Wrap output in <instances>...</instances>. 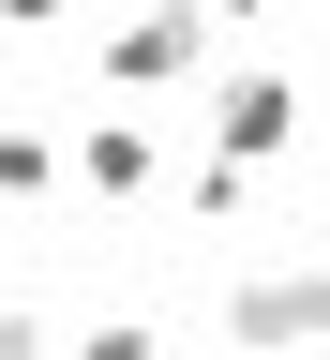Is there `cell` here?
Returning a JSON list of instances; mask_svg holds the SVG:
<instances>
[{"label":"cell","instance_id":"9","mask_svg":"<svg viewBox=\"0 0 330 360\" xmlns=\"http://www.w3.org/2000/svg\"><path fill=\"white\" fill-rule=\"evenodd\" d=\"M165 15H196V30H210V15H255V0H165Z\"/></svg>","mask_w":330,"mask_h":360},{"label":"cell","instance_id":"2","mask_svg":"<svg viewBox=\"0 0 330 360\" xmlns=\"http://www.w3.org/2000/svg\"><path fill=\"white\" fill-rule=\"evenodd\" d=\"M196 45H210V30H196V15H165V0H151V15H120V30H106V75H120V90H165L180 60H196Z\"/></svg>","mask_w":330,"mask_h":360},{"label":"cell","instance_id":"4","mask_svg":"<svg viewBox=\"0 0 330 360\" xmlns=\"http://www.w3.org/2000/svg\"><path fill=\"white\" fill-rule=\"evenodd\" d=\"M75 165H90V195H151V135H135V120H90Z\"/></svg>","mask_w":330,"mask_h":360},{"label":"cell","instance_id":"8","mask_svg":"<svg viewBox=\"0 0 330 360\" xmlns=\"http://www.w3.org/2000/svg\"><path fill=\"white\" fill-rule=\"evenodd\" d=\"M0 30H61V0H0Z\"/></svg>","mask_w":330,"mask_h":360},{"label":"cell","instance_id":"3","mask_svg":"<svg viewBox=\"0 0 330 360\" xmlns=\"http://www.w3.org/2000/svg\"><path fill=\"white\" fill-rule=\"evenodd\" d=\"M210 135H225V165L286 150V75H225V90H210Z\"/></svg>","mask_w":330,"mask_h":360},{"label":"cell","instance_id":"7","mask_svg":"<svg viewBox=\"0 0 330 360\" xmlns=\"http://www.w3.org/2000/svg\"><path fill=\"white\" fill-rule=\"evenodd\" d=\"M0 360H61V345H45V315H15V300H0Z\"/></svg>","mask_w":330,"mask_h":360},{"label":"cell","instance_id":"6","mask_svg":"<svg viewBox=\"0 0 330 360\" xmlns=\"http://www.w3.org/2000/svg\"><path fill=\"white\" fill-rule=\"evenodd\" d=\"M61 360H165V345L135 330V315H106V330H90V345H61Z\"/></svg>","mask_w":330,"mask_h":360},{"label":"cell","instance_id":"5","mask_svg":"<svg viewBox=\"0 0 330 360\" xmlns=\"http://www.w3.org/2000/svg\"><path fill=\"white\" fill-rule=\"evenodd\" d=\"M45 180H61V150H45L30 120H0V195H45Z\"/></svg>","mask_w":330,"mask_h":360},{"label":"cell","instance_id":"1","mask_svg":"<svg viewBox=\"0 0 330 360\" xmlns=\"http://www.w3.org/2000/svg\"><path fill=\"white\" fill-rule=\"evenodd\" d=\"M225 330H241V345H300V330H330V270H241Z\"/></svg>","mask_w":330,"mask_h":360}]
</instances>
